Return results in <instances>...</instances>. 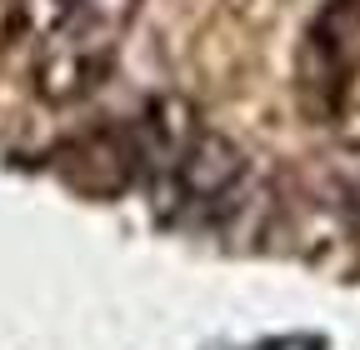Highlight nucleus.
<instances>
[{"instance_id":"nucleus-1","label":"nucleus","mask_w":360,"mask_h":350,"mask_svg":"<svg viewBox=\"0 0 360 350\" xmlns=\"http://www.w3.org/2000/svg\"><path fill=\"white\" fill-rule=\"evenodd\" d=\"M110 65H115V25H101L85 15L40 46L30 91L45 105H80L85 96H96L105 85Z\"/></svg>"},{"instance_id":"nucleus-2","label":"nucleus","mask_w":360,"mask_h":350,"mask_svg":"<svg viewBox=\"0 0 360 350\" xmlns=\"http://www.w3.org/2000/svg\"><path fill=\"white\" fill-rule=\"evenodd\" d=\"M165 181H170L180 205L205 210V205H220V200L236 195V186L245 181V155L220 130H195V141L186 145V155L175 160V170Z\"/></svg>"},{"instance_id":"nucleus-3","label":"nucleus","mask_w":360,"mask_h":350,"mask_svg":"<svg viewBox=\"0 0 360 350\" xmlns=\"http://www.w3.org/2000/svg\"><path fill=\"white\" fill-rule=\"evenodd\" d=\"M195 110L180 101V96H160L146 105L141 125H135V160H146L150 170L170 175L175 160L186 155V145L195 141Z\"/></svg>"},{"instance_id":"nucleus-4","label":"nucleus","mask_w":360,"mask_h":350,"mask_svg":"<svg viewBox=\"0 0 360 350\" xmlns=\"http://www.w3.org/2000/svg\"><path fill=\"white\" fill-rule=\"evenodd\" d=\"M215 350H326L321 335H276V340H250V345H215Z\"/></svg>"}]
</instances>
